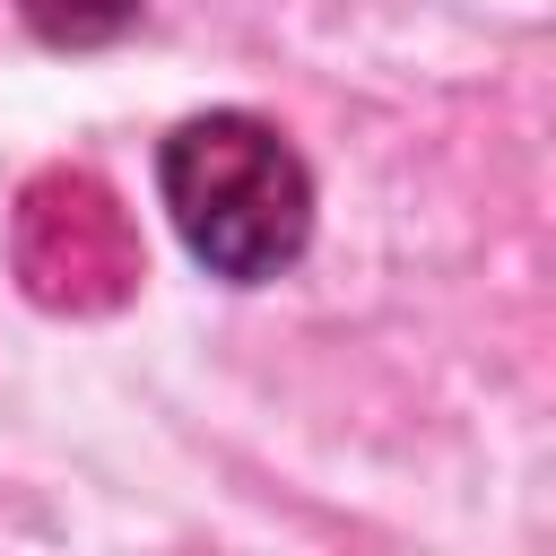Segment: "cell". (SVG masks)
Here are the masks:
<instances>
[{
	"label": "cell",
	"instance_id": "1",
	"mask_svg": "<svg viewBox=\"0 0 556 556\" xmlns=\"http://www.w3.org/2000/svg\"><path fill=\"white\" fill-rule=\"evenodd\" d=\"M165 208L217 278H278L313 235V182L295 148L252 113H200L165 139Z\"/></svg>",
	"mask_w": 556,
	"mask_h": 556
},
{
	"label": "cell",
	"instance_id": "2",
	"mask_svg": "<svg viewBox=\"0 0 556 556\" xmlns=\"http://www.w3.org/2000/svg\"><path fill=\"white\" fill-rule=\"evenodd\" d=\"M9 252L43 313H113L139 287V226L113 200V182L87 165H43L17 191Z\"/></svg>",
	"mask_w": 556,
	"mask_h": 556
},
{
	"label": "cell",
	"instance_id": "3",
	"mask_svg": "<svg viewBox=\"0 0 556 556\" xmlns=\"http://www.w3.org/2000/svg\"><path fill=\"white\" fill-rule=\"evenodd\" d=\"M26 9V26L43 35V43H61V52H96V43H113L130 17H139V0H17Z\"/></svg>",
	"mask_w": 556,
	"mask_h": 556
}]
</instances>
